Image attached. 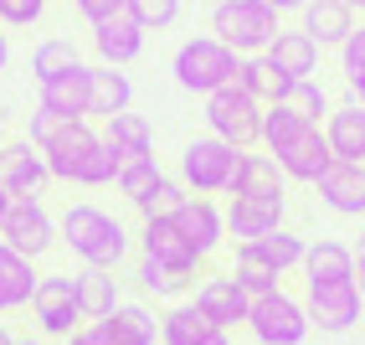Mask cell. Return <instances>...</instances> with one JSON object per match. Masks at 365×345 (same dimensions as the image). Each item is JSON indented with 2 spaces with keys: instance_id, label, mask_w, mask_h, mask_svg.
<instances>
[{
  "instance_id": "cell-37",
  "label": "cell",
  "mask_w": 365,
  "mask_h": 345,
  "mask_svg": "<svg viewBox=\"0 0 365 345\" xmlns=\"http://www.w3.org/2000/svg\"><path fill=\"white\" fill-rule=\"evenodd\" d=\"M129 16L144 31H165L180 21V0H129Z\"/></svg>"
},
{
  "instance_id": "cell-36",
  "label": "cell",
  "mask_w": 365,
  "mask_h": 345,
  "mask_svg": "<svg viewBox=\"0 0 365 345\" xmlns=\"http://www.w3.org/2000/svg\"><path fill=\"white\" fill-rule=\"evenodd\" d=\"M288 109H299L304 119H314V124H324V119L334 114V104H329V93L319 88V78L294 83V93H288Z\"/></svg>"
},
{
  "instance_id": "cell-35",
  "label": "cell",
  "mask_w": 365,
  "mask_h": 345,
  "mask_svg": "<svg viewBox=\"0 0 365 345\" xmlns=\"http://www.w3.org/2000/svg\"><path fill=\"white\" fill-rule=\"evenodd\" d=\"M165 181V170H160V160L150 155V160H129L124 170H118V196H124V201H144V196H150L155 186Z\"/></svg>"
},
{
  "instance_id": "cell-27",
  "label": "cell",
  "mask_w": 365,
  "mask_h": 345,
  "mask_svg": "<svg viewBox=\"0 0 365 345\" xmlns=\"http://www.w3.org/2000/svg\"><path fill=\"white\" fill-rule=\"evenodd\" d=\"M299 31H309L319 46H345V36L355 31V11L345 6V0H309Z\"/></svg>"
},
{
  "instance_id": "cell-52",
  "label": "cell",
  "mask_w": 365,
  "mask_h": 345,
  "mask_svg": "<svg viewBox=\"0 0 365 345\" xmlns=\"http://www.w3.org/2000/svg\"><path fill=\"white\" fill-rule=\"evenodd\" d=\"M206 6H211V11H216V6H227V0H206Z\"/></svg>"
},
{
  "instance_id": "cell-41",
  "label": "cell",
  "mask_w": 365,
  "mask_h": 345,
  "mask_svg": "<svg viewBox=\"0 0 365 345\" xmlns=\"http://www.w3.org/2000/svg\"><path fill=\"white\" fill-rule=\"evenodd\" d=\"M72 6H78V16L88 21V26H103V21L129 11V0H72Z\"/></svg>"
},
{
  "instance_id": "cell-49",
  "label": "cell",
  "mask_w": 365,
  "mask_h": 345,
  "mask_svg": "<svg viewBox=\"0 0 365 345\" xmlns=\"http://www.w3.org/2000/svg\"><path fill=\"white\" fill-rule=\"evenodd\" d=\"M6 206H11V196H6V191H0V216H6Z\"/></svg>"
},
{
  "instance_id": "cell-16",
  "label": "cell",
  "mask_w": 365,
  "mask_h": 345,
  "mask_svg": "<svg viewBox=\"0 0 365 345\" xmlns=\"http://www.w3.org/2000/svg\"><path fill=\"white\" fill-rule=\"evenodd\" d=\"M278 160V170L288 181H304V186H319V176L334 165V150H329V139H324V124H314L309 134H299L288 150H278L273 155Z\"/></svg>"
},
{
  "instance_id": "cell-25",
  "label": "cell",
  "mask_w": 365,
  "mask_h": 345,
  "mask_svg": "<svg viewBox=\"0 0 365 345\" xmlns=\"http://www.w3.org/2000/svg\"><path fill=\"white\" fill-rule=\"evenodd\" d=\"M103 330H108L113 345H160V314L139 299H124L103 319Z\"/></svg>"
},
{
  "instance_id": "cell-44",
  "label": "cell",
  "mask_w": 365,
  "mask_h": 345,
  "mask_svg": "<svg viewBox=\"0 0 365 345\" xmlns=\"http://www.w3.org/2000/svg\"><path fill=\"white\" fill-rule=\"evenodd\" d=\"M355 279H365V227H360V242H355Z\"/></svg>"
},
{
  "instance_id": "cell-9",
  "label": "cell",
  "mask_w": 365,
  "mask_h": 345,
  "mask_svg": "<svg viewBox=\"0 0 365 345\" xmlns=\"http://www.w3.org/2000/svg\"><path fill=\"white\" fill-rule=\"evenodd\" d=\"M31 319H36V330L41 335H52V340H72L88 319H83V304H78V284H72V274H46L41 289H36V299H31Z\"/></svg>"
},
{
  "instance_id": "cell-53",
  "label": "cell",
  "mask_w": 365,
  "mask_h": 345,
  "mask_svg": "<svg viewBox=\"0 0 365 345\" xmlns=\"http://www.w3.org/2000/svg\"><path fill=\"white\" fill-rule=\"evenodd\" d=\"M355 284H360V294H365V279H355Z\"/></svg>"
},
{
  "instance_id": "cell-28",
  "label": "cell",
  "mask_w": 365,
  "mask_h": 345,
  "mask_svg": "<svg viewBox=\"0 0 365 345\" xmlns=\"http://www.w3.org/2000/svg\"><path fill=\"white\" fill-rule=\"evenodd\" d=\"M103 139L113 144L118 155H124V165L129 160H150L155 155V124L144 114H113V119H103Z\"/></svg>"
},
{
  "instance_id": "cell-23",
  "label": "cell",
  "mask_w": 365,
  "mask_h": 345,
  "mask_svg": "<svg viewBox=\"0 0 365 345\" xmlns=\"http://www.w3.org/2000/svg\"><path fill=\"white\" fill-rule=\"evenodd\" d=\"M319 52H324V46L314 41L309 31H278V41L267 46L262 57L273 62V67L283 72V78H294V83H309L314 72H319Z\"/></svg>"
},
{
  "instance_id": "cell-24",
  "label": "cell",
  "mask_w": 365,
  "mask_h": 345,
  "mask_svg": "<svg viewBox=\"0 0 365 345\" xmlns=\"http://www.w3.org/2000/svg\"><path fill=\"white\" fill-rule=\"evenodd\" d=\"M355 279V248L339 237H314L304 253V284H339Z\"/></svg>"
},
{
  "instance_id": "cell-32",
  "label": "cell",
  "mask_w": 365,
  "mask_h": 345,
  "mask_svg": "<svg viewBox=\"0 0 365 345\" xmlns=\"http://www.w3.org/2000/svg\"><path fill=\"white\" fill-rule=\"evenodd\" d=\"M134 284L150 294V299H180V294L196 284V279H185V274H175V268H165V263H155V258H134Z\"/></svg>"
},
{
  "instance_id": "cell-31",
  "label": "cell",
  "mask_w": 365,
  "mask_h": 345,
  "mask_svg": "<svg viewBox=\"0 0 365 345\" xmlns=\"http://www.w3.org/2000/svg\"><path fill=\"white\" fill-rule=\"evenodd\" d=\"M232 196H288V176L278 170L273 155H242V170H237V186Z\"/></svg>"
},
{
  "instance_id": "cell-2",
  "label": "cell",
  "mask_w": 365,
  "mask_h": 345,
  "mask_svg": "<svg viewBox=\"0 0 365 345\" xmlns=\"http://www.w3.org/2000/svg\"><path fill=\"white\" fill-rule=\"evenodd\" d=\"M26 139L46 155L52 181H67V186L83 181L88 160L98 155V144H103V134L93 129L88 119H57V114H46V109L31 114V134H26Z\"/></svg>"
},
{
  "instance_id": "cell-46",
  "label": "cell",
  "mask_w": 365,
  "mask_h": 345,
  "mask_svg": "<svg viewBox=\"0 0 365 345\" xmlns=\"http://www.w3.org/2000/svg\"><path fill=\"white\" fill-rule=\"evenodd\" d=\"M350 104H360V109H365V78H355V83H350Z\"/></svg>"
},
{
  "instance_id": "cell-10",
  "label": "cell",
  "mask_w": 365,
  "mask_h": 345,
  "mask_svg": "<svg viewBox=\"0 0 365 345\" xmlns=\"http://www.w3.org/2000/svg\"><path fill=\"white\" fill-rule=\"evenodd\" d=\"M0 242H11V248L26 253V258H46L62 242V232H57V216L46 211V201L31 196V201L6 206V216H0Z\"/></svg>"
},
{
  "instance_id": "cell-17",
  "label": "cell",
  "mask_w": 365,
  "mask_h": 345,
  "mask_svg": "<svg viewBox=\"0 0 365 345\" xmlns=\"http://www.w3.org/2000/svg\"><path fill=\"white\" fill-rule=\"evenodd\" d=\"M46 274H36V258L16 253L11 242H0V314H16V309H31L36 289Z\"/></svg>"
},
{
  "instance_id": "cell-33",
  "label": "cell",
  "mask_w": 365,
  "mask_h": 345,
  "mask_svg": "<svg viewBox=\"0 0 365 345\" xmlns=\"http://www.w3.org/2000/svg\"><path fill=\"white\" fill-rule=\"evenodd\" d=\"M72 67H83V57H78V46H72L67 36H46L36 52H31V78H36V88L52 83V78H62V72H72Z\"/></svg>"
},
{
  "instance_id": "cell-29",
  "label": "cell",
  "mask_w": 365,
  "mask_h": 345,
  "mask_svg": "<svg viewBox=\"0 0 365 345\" xmlns=\"http://www.w3.org/2000/svg\"><path fill=\"white\" fill-rule=\"evenodd\" d=\"M72 284H78L83 319H108L118 304H124V294H118L113 268H78V274H72Z\"/></svg>"
},
{
  "instance_id": "cell-47",
  "label": "cell",
  "mask_w": 365,
  "mask_h": 345,
  "mask_svg": "<svg viewBox=\"0 0 365 345\" xmlns=\"http://www.w3.org/2000/svg\"><path fill=\"white\" fill-rule=\"evenodd\" d=\"M0 345H21V340H16V335H11L6 325H0Z\"/></svg>"
},
{
  "instance_id": "cell-11",
  "label": "cell",
  "mask_w": 365,
  "mask_h": 345,
  "mask_svg": "<svg viewBox=\"0 0 365 345\" xmlns=\"http://www.w3.org/2000/svg\"><path fill=\"white\" fill-rule=\"evenodd\" d=\"M196 304L216 330H237V325H247V314H252V294L237 284V274L227 268V274H206L196 279Z\"/></svg>"
},
{
  "instance_id": "cell-3",
  "label": "cell",
  "mask_w": 365,
  "mask_h": 345,
  "mask_svg": "<svg viewBox=\"0 0 365 345\" xmlns=\"http://www.w3.org/2000/svg\"><path fill=\"white\" fill-rule=\"evenodd\" d=\"M278 21L283 16L267 6V0H227V6L211 11V36L227 41L237 57H262L283 31Z\"/></svg>"
},
{
  "instance_id": "cell-50",
  "label": "cell",
  "mask_w": 365,
  "mask_h": 345,
  "mask_svg": "<svg viewBox=\"0 0 365 345\" xmlns=\"http://www.w3.org/2000/svg\"><path fill=\"white\" fill-rule=\"evenodd\" d=\"M345 6H350V11H355V6H360V11H365V0H345Z\"/></svg>"
},
{
  "instance_id": "cell-21",
  "label": "cell",
  "mask_w": 365,
  "mask_h": 345,
  "mask_svg": "<svg viewBox=\"0 0 365 345\" xmlns=\"http://www.w3.org/2000/svg\"><path fill=\"white\" fill-rule=\"evenodd\" d=\"M93 52H98L103 67H129L144 52V26L129 11L113 16V21H103V26H93Z\"/></svg>"
},
{
  "instance_id": "cell-12",
  "label": "cell",
  "mask_w": 365,
  "mask_h": 345,
  "mask_svg": "<svg viewBox=\"0 0 365 345\" xmlns=\"http://www.w3.org/2000/svg\"><path fill=\"white\" fill-rule=\"evenodd\" d=\"M46 181H52V170H46V155L36 150L31 139H11L6 150H0V191H6L11 201H31V196H41Z\"/></svg>"
},
{
  "instance_id": "cell-26",
  "label": "cell",
  "mask_w": 365,
  "mask_h": 345,
  "mask_svg": "<svg viewBox=\"0 0 365 345\" xmlns=\"http://www.w3.org/2000/svg\"><path fill=\"white\" fill-rule=\"evenodd\" d=\"M324 139H329L334 160L365 165V109H360V104H339V109L324 119Z\"/></svg>"
},
{
  "instance_id": "cell-8",
  "label": "cell",
  "mask_w": 365,
  "mask_h": 345,
  "mask_svg": "<svg viewBox=\"0 0 365 345\" xmlns=\"http://www.w3.org/2000/svg\"><path fill=\"white\" fill-rule=\"evenodd\" d=\"M304 309H309V325L324 330V335H350L365 314V294L355 279H339V284H304Z\"/></svg>"
},
{
  "instance_id": "cell-48",
  "label": "cell",
  "mask_w": 365,
  "mask_h": 345,
  "mask_svg": "<svg viewBox=\"0 0 365 345\" xmlns=\"http://www.w3.org/2000/svg\"><path fill=\"white\" fill-rule=\"evenodd\" d=\"M6 144H11V134H6V119H0V150H6Z\"/></svg>"
},
{
  "instance_id": "cell-5",
  "label": "cell",
  "mask_w": 365,
  "mask_h": 345,
  "mask_svg": "<svg viewBox=\"0 0 365 345\" xmlns=\"http://www.w3.org/2000/svg\"><path fill=\"white\" fill-rule=\"evenodd\" d=\"M237 52L227 41H216V36H190V41H180V52H175V62H170V72H175V83L185 88V93H201V98H211V93H222L227 83H232V72H237Z\"/></svg>"
},
{
  "instance_id": "cell-19",
  "label": "cell",
  "mask_w": 365,
  "mask_h": 345,
  "mask_svg": "<svg viewBox=\"0 0 365 345\" xmlns=\"http://www.w3.org/2000/svg\"><path fill=\"white\" fill-rule=\"evenodd\" d=\"M319 201L334 211V216H365V165H350V160H334L324 176H319Z\"/></svg>"
},
{
  "instance_id": "cell-45",
  "label": "cell",
  "mask_w": 365,
  "mask_h": 345,
  "mask_svg": "<svg viewBox=\"0 0 365 345\" xmlns=\"http://www.w3.org/2000/svg\"><path fill=\"white\" fill-rule=\"evenodd\" d=\"M11 67V36H6V26H0V72Z\"/></svg>"
},
{
  "instance_id": "cell-22",
  "label": "cell",
  "mask_w": 365,
  "mask_h": 345,
  "mask_svg": "<svg viewBox=\"0 0 365 345\" xmlns=\"http://www.w3.org/2000/svg\"><path fill=\"white\" fill-rule=\"evenodd\" d=\"M304 253H309V237H299V232H288V227H278V232H267V237H257V242H247V248H237V258H247V263H262L267 274H294V268H304Z\"/></svg>"
},
{
  "instance_id": "cell-13",
  "label": "cell",
  "mask_w": 365,
  "mask_h": 345,
  "mask_svg": "<svg viewBox=\"0 0 365 345\" xmlns=\"http://www.w3.org/2000/svg\"><path fill=\"white\" fill-rule=\"evenodd\" d=\"M288 216V196H232L227 201V237L237 248H247V242L278 232Z\"/></svg>"
},
{
  "instance_id": "cell-14",
  "label": "cell",
  "mask_w": 365,
  "mask_h": 345,
  "mask_svg": "<svg viewBox=\"0 0 365 345\" xmlns=\"http://www.w3.org/2000/svg\"><path fill=\"white\" fill-rule=\"evenodd\" d=\"M139 253L165 263V268H175V274H185V279H201V263H206L185 242V232L175 227V221H144V227H139Z\"/></svg>"
},
{
  "instance_id": "cell-15",
  "label": "cell",
  "mask_w": 365,
  "mask_h": 345,
  "mask_svg": "<svg viewBox=\"0 0 365 345\" xmlns=\"http://www.w3.org/2000/svg\"><path fill=\"white\" fill-rule=\"evenodd\" d=\"M175 227L185 232V242H190L201 258H211V253L227 242V206H216L211 196H190V201L175 211Z\"/></svg>"
},
{
  "instance_id": "cell-1",
  "label": "cell",
  "mask_w": 365,
  "mask_h": 345,
  "mask_svg": "<svg viewBox=\"0 0 365 345\" xmlns=\"http://www.w3.org/2000/svg\"><path fill=\"white\" fill-rule=\"evenodd\" d=\"M57 232H62V248L83 268H113L118 274V263L129 258V227L93 201H72L57 216Z\"/></svg>"
},
{
  "instance_id": "cell-4",
  "label": "cell",
  "mask_w": 365,
  "mask_h": 345,
  "mask_svg": "<svg viewBox=\"0 0 365 345\" xmlns=\"http://www.w3.org/2000/svg\"><path fill=\"white\" fill-rule=\"evenodd\" d=\"M242 155H247V150H237V144L216 139V134L190 139L180 150V181H185V191L190 196H232Z\"/></svg>"
},
{
  "instance_id": "cell-7",
  "label": "cell",
  "mask_w": 365,
  "mask_h": 345,
  "mask_svg": "<svg viewBox=\"0 0 365 345\" xmlns=\"http://www.w3.org/2000/svg\"><path fill=\"white\" fill-rule=\"evenodd\" d=\"M262 109L267 104H257V98L237 93V88H222V93L206 98V129L216 139L237 144V150H252V144H262Z\"/></svg>"
},
{
  "instance_id": "cell-43",
  "label": "cell",
  "mask_w": 365,
  "mask_h": 345,
  "mask_svg": "<svg viewBox=\"0 0 365 345\" xmlns=\"http://www.w3.org/2000/svg\"><path fill=\"white\" fill-rule=\"evenodd\" d=\"M267 6H273L278 16H288V11H299V16H304V6H309V0H267Z\"/></svg>"
},
{
  "instance_id": "cell-42",
  "label": "cell",
  "mask_w": 365,
  "mask_h": 345,
  "mask_svg": "<svg viewBox=\"0 0 365 345\" xmlns=\"http://www.w3.org/2000/svg\"><path fill=\"white\" fill-rule=\"evenodd\" d=\"M67 345H113V340H108V330H103V319H88V325L72 335Z\"/></svg>"
},
{
  "instance_id": "cell-18",
  "label": "cell",
  "mask_w": 365,
  "mask_h": 345,
  "mask_svg": "<svg viewBox=\"0 0 365 345\" xmlns=\"http://www.w3.org/2000/svg\"><path fill=\"white\" fill-rule=\"evenodd\" d=\"M46 114H57V119H93V67H72L62 72V78L52 83H41V104Z\"/></svg>"
},
{
  "instance_id": "cell-38",
  "label": "cell",
  "mask_w": 365,
  "mask_h": 345,
  "mask_svg": "<svg viewBox=\"0 0 365 345\" xmlns=\"http://www.w3.org/2000/svg\"><path fill=\"white\" fill-rule=\"evenodd\" d=\"M232 274H237V284L247 289L252 299H257V294H273V289H283V284H278V274H267L262 263H247V258H237V268H232Z\"/></svg>"
},
{
  "instance_id": "cell-20",
  "label": "cell",
  "mask_w": 365,
  "mask_h": 345,
  "mask_svg": "<svg viewBox=\"0 0 365 345\" xmlns=\"http://www.w3.org/2000/svg\"><path fill=\"white\" fill-rule=\"evenodd\" d=\"M160 345H232V330H216L196 304H170L160 314Z\"/></svg>"
},
{
  "instance_id": "cell-39",
  "label": "cell",
  "mask_w": 365,
  "mask_h": 345,
  "mask_svg": "<svg viewBox=\"0 0 365 345\" xmlns=\"http://www.w3.org/2000/svg\"><path fill=\"white\" fill-rule=\"evenodd\" d=\"M339 67H345V83L365 78V26H355L345 36V46H339Z\"/></svg>"
},
{
  "instance_id": "cell-30",
  "label": "cell",
  "mask_w": 365,
  "mask_h": 345,
  "mask_svg": "<svg viewBox=\"0 0 365 345\" xmlns=\"http://www.w3.org/2000/svg\"><path fill=\"white\" fill-rule=\"evenodd\" d=\"M134 109V83L124 67H93V119H113Z\"/></svg>"
},
{
  "instance_id": "cell-40",
  "label": "cell",
  "mask_w": 365,
  "mask_h": 345,
  "mask_svg": "<svg viewBox=\"0 0 365 345\" xmlns=\"http://www.w3.org/2000/svg\"><path fill=\"white\" fill-rule=\"evenodd\" d=\"M46 0H0V26H36Z\"/></svg>"
},
{
  "instance_id": "cell-34",
  "label": "cell",
  "mask_w": 365,
  "mask_h": 345,
  "mask_svg": "<svg viewBox=\"0 0 365 345\" xmlns=\"http://www.w3.org/2000/svg\"><path fill=\"white\" fill-rule=\"evenodd\" d=\"M185 201H190L185 181H180V176H165V181H160V186H155L150 196H144L139 206H134V211H139L144 221H175V211H180Z\"/></svg>"
},
{
  "instance_id": "cell-6",
  "label": "cell",
  "mask_w": 365,
  "mask_h": 345,
  "mask_svg": "<svg viewBox=\"0 0 365 345\" xmlns=\"http://www.w3.org/2000/svg\"><path fill=\"white\" fill-rule=\"evenodd\" d=\"M247 330H252L257 345H304L314 325H309L304 299H294L288 289H273V294H257L252 299Z\"/></svg>"
},
{
  "instance_id": "cell-51",
  "label": "cell",
  "mask_w": 365,
  "mask_h": 345,
  "mask_svg": "<svg viewBox=\"0 0 365 345\" xmlns=\"http://www.w3.org/2000/svg\"><path fill=\"white\" fill-rule=\"evenodd\" d=\"M21 345H46V340H31V335H26V340H21Z\"/></svg>"
}]
</instances>
